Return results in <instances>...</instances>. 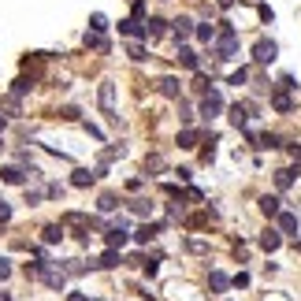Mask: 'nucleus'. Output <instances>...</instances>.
<instances>
[{
  "label": "nucleus",
  "instance_id": "nucleus-1",
  "mask_svg": "<svg viewBox=\"0 0 301 301\" xmlns=\"http://www.w3.org/2000/svg\"><path fill=\"white\" fill-rule=\"evenodd\" d=\"M223 26V34H219V49H216V60H231L234 56V49H238V34L227 26V23H219Z\"/></svg>",
  "mask_w": 301,
  "mask_h": 301
},
{
  "label": "nucleus",
  "instance_id": "nucleus-2",
  "mask_svg": "<svg viewBox=\"0 0 301 301\" xmlns=\"http://www.w3.org/2000/svg\"><path fill=\"white\" fill-rule=\"evenodd\" d=\"M219 108H223V101H219V93H216V89H204V97H201V112L212 119V116H219Z\"/></svg>",
  "mask_w": 301,
  "mask_h": 301
},
{
  "label": "nucleus",
  "instance_id": "nucleus-3",
  "mask_svg": "<svg viewBox=\"0 0 301 301\" xmlns=\"http://www.w3.org/2000/svg\"><path fill=\"white\" fill-rule=\"evenodd\" d=\"M275 52H279V49H275V41H257V49H253V56H257L260 63H272Z\"/></svg>",
  "mask_w": 301,
  "mask_h": 301
},
{
  "label": "nucleus",
  "instance_id": "nucleus-4",
  "mask_svg": "<svg viewBox=\"0 0 301 301\" xmlns=\"http://www.w3.org/2000/svg\"><path fill=\"white\" fill-rule=\"evenodd\" d=\"M279 246H283V234H279V231H264V234H260V249H264V253H275Z\"/></svg>",
  "mask_w": 301,
  "mask_h": 301
},
{
  "label": "nucleus",
  "instance_id": "nucleus-5",
  "mask_svg": "<svg viewBox=\"0 0 301 301\" xmlns=\"http://www.w3.org/2000/svg\"><path fill=\"white\" fill-rule=\"evenodd\" d=\"M112 104H116V86L104 82V86H101V108H104L108 116H112ZM112 119H116V116H112Z\"/></svg>",
  "mask_w": 301,
  "mask_h": 301
},
{
  "label": "nucleus",
  "instance_id": "nucleus-6",
  "mask_svg": "<svg viewBox=\"0 0 301 301\" xmlns=\"http://www.w3.org/2000/svg\"><path fill=\"white\" fill-rule=\"evenodd\" d=\"M275 219H279V231L283 234H297V216L294 212H279Z\"/></svg>",
  "mask_w": 301,
  "mask_h": 301
},
{
  "label": "nucleus",
  "instance_id": "nucleus-7",
  "mask_svg": "<svg viewBox=\"0 0 301 301\" xmlns=\"http://www.w3.org/2000/svg\"><path fill=\"white\" fill-rule=\"evenodd\" d=\"M272 108H275V112H290V108H294V104H290V97H287V89H283V86H279V89L272 93Z\"/></svg>",
  "mask_w": 301,
  "mask_h": 301
},
{
  "label": "nucleus",
  "instance_id": "nucleus-8",
  "mask_svg": "<svg viewBox=\"0 0 301 301\" xmlns=\"http://www.w3.org/2000/svg\"><path fill=\"white\" fill-rule=\"evenodd\" d=\"M41 279L49 283L52 290H63V283H67V279H63V272H52V268H45V272H41Z\"/></svg>",
  "mask_w": 301,
  "mask_h": 301
},
{
  "label": "nucleus",
  "instance_id": "nucleus-9",
  "mask_svg": "<svg viewBox=\"0 0 301 301\" xmlns=\"http://www.w3.org/2000/svg\"><path fill=\"white\" fill-rule=\"evenodd\" d=\"M126 246V231L116 227V231H108V249H123Z\"/></svg>",
  "mask_w": 301,
  "mask_h": 301
},
{
  "label": "nucleus",
  "instance_id": "nucleus-10",
  "mask_svg": "<svg viewBox=\"0 0 301 301\" xmlns=\"http://www.w3.org/2000/svg\"><path fill=\"white\" fill-rule=\"evenodd\" d=\"M275 186H279V190H290V186H294V171H290V167L275 171Z\"/></svg>",
  "mask_w": 301,
  "mask_h": 301
},
{
  "label": "nucleus",
  "instance_id": "nucleus-11",
  "mask_svg": "<svg viewBox=\"0 0 301 301\" xmlns=\"http://www.w3.org/2000/svg\"><path fill=\"white\" fill-rule=\"evenodd\" d=\"M179 63H182V67H190V71H197V52H194V49H179Z\"/></svg>",
  "mask_w": 301,
  "mask_h": 301
},
{
  "label": "nucleus",
  "instance_id": "nucleus-12",
  "mask_svg": "<svg viewBox=\"0 0 301 301\" xmlns=\"http://www.w3.org/2000/svg\"><path fill=\"white\" fill-rule=\"evenodd\" d=\"M160 93L164 97H179V78H160Z\"/></svg>",
  "mask_w": 301,
  "mask_h": 301
},
{
  "label": "nucleus",
  "instance_id": "nucleus-13",
  "mask_svg": "<svg viewBox=\"0 0 301 301\" xmlns=\"http://www.w3.org/2000/svg\"><path fill=\"white\" fill-rule=\"evenodd\" d=\"M190 30H194V23H190L186 15H182V19L175 23V41H186V37H190Z\"/></svg>",
  "mask_w": 301,
  "mask_h": 301
},
{
  "label": "nucleus",
  "instance_id": "nucleus-14",
  "mask_svg": "<svg viewBox=\"0 0 301 301\" xmlns=\"http://www.w3.org/2000/svg\"><path fill=\"white\" fill-rule=\"evenodd\" d=\"M0 179H4V182H11V186H19L26 175H23V171L19 167H4V171H0Z\"/></svg>",
  "mask_w": 301,
  "mask_h": 301
},
{
  "label": "nucleus",
  "instance_id": "nucleus-15",
  "mask_svg": "<svg viewBox=\"0 0 301 301\" xmlns=\"http://www.w3.org/2000/svg\"><path fill=\"white\" fill-rule=\"evenodd\" d=\"M260 212L264 216H279V197H260Z\"/></svg>",
  "mask_w": 301,
  "mask_h": 301
},
{
  "label": "nucleus",
  "instance_id": "nucleus-16",
  "mask_svg": "<svg viewBox=\"0 0 301 301\" xmlns=\"http://www.w3.org/2000/svg\"><path fill=\"white\" fill-rule=\"evenodd\" d=\"M119 30H123V34H130V37H141V34H145V30H141L134 19H123V23H119Z\"/></svg>",
  "mask_w": 301,
  "mask_h": 301
},
{
  "label": "nucleus",
  "instance_id": "nucleus-17",
  "mask_svg": "<svg viewBox=\"0 0 301 301\" xmlns=\"http://www.w3.org/2000/svg\"><path fill=\"white\" fill-rule=\"evenodd\" d=\"M86 45H89V49H108V41L97 34V30H89V34H86Z\"/></svg>",
  "mask_w": 301,
  "mask_h": 301
},
{
  "label": "nucleus",
  "instance_id": "nucleus-18",
  "mask_svg": "<svg viewBox=\"0 0 301 301\" xmlns=\"http://www.w3.org/2000/svg\"><path fill=\"white\" fill-rule=\"evenodd\" d=\"M93 179H97V175H89V171H86V167H82V171H74V179H71V182H74V186H78V190H82V186H89V182H93Z\"/></svg>",
  "mask_w": 301,
  "mask_h": 301
},
{
  "label": "nucleus",
  "instance_id": "nucleus-19",
  "mask_svg": "<svg viewBox=\"0 0 301 301\" xmlns=\"http://www.w3.org/2000/svg\"><path fill=\"white\" fill-rule=\"evenodd\" d=\"M116 264H119V249H108L104 257H101V264H97V268H116Z\"/></svg>",
  "mask_w": 301,
  "mask_h": 301
},
{
  "label": "nucleus",
  "instance_id": "nucleus-20",
  "mask_svg": "<svg viewBox=\"0 0 301 301\" xmlns=\"http://www.w3.org/2000/svg\"><path fill=\"white\" fill-rule=\"evenodd\" d=\"M197 37H201L204 45H209V41L216 37V26H212V23H204V26H197Z\"/></svg>",
  "mask_w": 301,
  "mask_h": 301
},
{
  "label": "nucleus",
  "instance_id": "nucleus-21",
  "mask_svg": "<svg viewBox=\"0 0 301 301\" xmlns=\"http://www.w3.org/2000/svg\"><path fill=\"white\" fill-rule=\"evenodd\" d=\"M164 26H167L164 19H149V26H145V34H153V37H160V34H164Z\"/></svg>",
  "mask_w": 301,
  "mask_h": 301
},
{
  "label": "nucleus",
  "instance_id": "nucleus-22",
  "mask_svg": "<svg viewBox=\"0 0 301 301\" xmlns=\"http://www.w3.org/2000/svg\"><path fill=\"white\" fill-rule=\"evenodd\" d=\"M257 145H260V149H279V138H275V134H260Z\"/></svg>",
  "mask_w": 301,
  "mask_h": 301
},
{
  "label": "nucleus",
  "instance_id": "nucleus-23",
  "mask_svg": "<svg viewBox=\"0 0 301 301\" xmlns=\"http://www.w3.org/2000/svg\"><path fill=\"white\" fill-rule=\"evenodd\" d=\"M41 238H45V242H60V238H63V223H60V227H45Z\"/></svg>",
  "mask_w": 301,
  "mask_h": 301
},
{
  "label": "nucleus",
  "instance_id": "nucleus-24",
  "mask_svg": "<svg viewBox=\"0 0 301 301\" xmlns=\"http://www.w3.org/2000/svg\"><path fill=\"white\" fill-rule=\"evenodd\" d=\"M153 234H156V227H138V234H134V242H138V246H145V242L153 238Z\"/></svg>",
  "mask_w": 301,
  "mask_h": 301
},
{
  "label": "nucleus",
  "instance_id": "nucleus-25",
  "mask_svg": "<svg viewBox=\"0 0 301 301\" xmlns=\"http://www.w3.org/2000/svg\"><path fill=\"white\" fill-rule=\"evenodd\" d=\"M194 141H197L194 130H182V134H179V149H194Z\"/></svg>",
  "mask_w": 301,
  "mask_h": 301
},
{
  "label": "nucleus",
  "instance_id": "nucleus-26",
  "mask_svg": "<svg viewBox=\"0 0 301 301\" xmlns=\"http://www.w3.org/2000/svg\"><path fill=\"white\" fill-rule=\"evenodd\" d=\"M209 283H212V290H227V275H223V272H212Z\"/></svg>",
  "mask_w": 301,
  "mask_h": 301
},
{
  "label": "nucleus",
  "instance_id": "nucleus-27",
  "mask_svg": "<svg viewBox=\"0 0 301 301\" xmlns=\"http://www.w3.org/2000/svg\"><path fill=\"white\" fill-rule=\"evenodd\" d=\"M186 249H190V253H209V242H204V238H190Z\"/></svg>",
  "mask_w": 301,
  "mask_h": 301
},
{
  "label": "nucleus",
  "instance_id": "nucleus-28",
  "mask_svg": "<svg viewBox=\"0 0 301 301\" xmlns=\"http://www.w3.org/2000/svg\"><path fill=\"white\" fill-rule=\"evenodd\" d=\"M97 209H101V212H112V209H119V201H116L112 194H104V197H101V204H97Z\"/></svg>",
  "mask_w": 301,
  "mask_h": 301
},
{
  "label": "nucleus",
  "instance_id": "nucleus-29",
  "mask_svg": "<svg viewBox=\"0 0 301 301\" xmlns=\"http://www.w3.org/2000/svg\"><path fill=\"white\" fill-rule=\"evenodd\" d=\"M231 123H234V126H242V123H246V108H242V104H234V108H231Z\"/></svg>",
  "mask_w": 301,
  "mask_h": 301
},
{
  "label": "nucleus",
  "instance_id": "nucleus-30",
  "mask_svg": "<svg viewBox=\"0 0 301 301\" xmlns=\"http://www.w3.org/2000/svg\"><path fill=\"white\" fill-rule=\"evenodd\" d=\"M89 30H97V34H104V30H108V19H104V15H93V19H89Z\"/></svg>",
  "mask_w": 301,
  "mask_h": 301
},
{
  "label": "nucleus",
  "instance_id": "nucleus-31",
  "mask_svg": "<svg viewBox=\"0 0 301 301\" xmlns=\"http://www.w3.org/2000/svg\"><path fill=\"white\" fill-rule=\"evenodd\" d=\"M130 209H134L138 216H149V212H153V204H149V201H130Z\"/></svg>",
  "mask_w": 301,
  "mask_h": 301
},
{
  "label": "nucleus",
  "instance_id": "nucleus-32",
  "mask_svg": "<svg viewBox=\"0 0 301 301\" xmlns=\"http://www.w3.org/2000/svg\"><path fill=\"white\" fill-rule=\"evenodd\" d=\"M30 86H34V82H30V78H19V82H15V93H19V97H23V93H30Z\"/></svg>",
  "mask_w": 301,
  "mask_h": 301
},
{
  "label": "nucleus",
  "instance_id": "nucleus-33",
  "mask_svg": "<svg viewBox=\"0 0 301 301\" xmlns=\"http://www.w3.org/2000/svg\"><path fill=\"white\" fill-rule=\"evenodd\" d=\"M194 89H197V93H204V89H209V78L197 74V78H194Z\"/></svg>",
  "mask_w": 301,
  "mask_h": 301
},
{
  "label": "nucleus",
  "instance_id": "nucleus-34",
  "mask_svg": "<svg viewBox=\"0 0 301 301\" xmlns=\"http://www.w3.org/2000/svg\"><path fill=\"white\" fill-rule=\"evenodd\" d=\"M242 82H246V71L238 67V71H234V74H231V86H242Z\"/></svg>",
  "mask_w": 301,
  "mask_h": 301
},
{
  "label": "nucleus",
  "instance_id": "nucleus-35",
  "mask_svg": "<svg viewBox=\"0 0 301 301\" xmlns=\"http://www.w3.org/2000/svg\"><path fill=\"white\" fill-rule=\"evenodd\" d=\"M8 219H11V209H8L4 201H0V223H8Z\"/></svg>",
  "mask_w": 301,
  "mask_h": 301
},
{
  "label": "nucleus",
  "instance_id": "nucleus-36",
  "mask_svg": "<svg viewBox=\"0 0 301 301\" xmlns=\"http://www.w3.org/2000/svg\"><path fill=\"white\" fill-rule=\"evenodd\" d=\"M290 153H294V160H301V145H290Z\"/></svg>",
  "mask_w": 301,
  "mask_h": 301
},
{
  "label": "nucleus",
  "instance_id": "nucleus-37",
  "mask_svg": "<svg viewBox=\"0 0 301 301\" xmlns=\"http://www.w3.org/2000/svg\"><path fill=\"white\" fill-rule=\"evenodd\" d=\"M231 4H234V0H219V8H231Z\"/></svg>",
  "mask_w": 301,
  "mask_h": 301
},
{
  "label": "nucleus",
  "instance_id": "nucleus-38",
  "mask_svg": "<svg viewBox=\"0 0 301 301\" xmlns=\"http://www.w3.org/2000/svg\"><path fill=\"white\" fill-rule=\"evenodd\" d=\"M71 301H86V297H82V294H71Z\"/></svg>",
  "mask_w": 301,
  "mask_h": 301
}]
</instances>
